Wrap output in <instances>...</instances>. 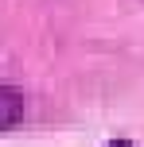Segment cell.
I'll return each instance as SVG.
<instances>
[{
	"label": "cell",
	"mask_w": 144,
	"mask_h": 147,
	"mask_svg": "<svg viewBox=\"0 0 144 147\" xmlns=\"http://www.w3.org/2000/svg\"><path fill=\"white\" fill-rule=\"evenodd\" d=\"M105 147H136V143H132V140H109Z\"/></svg>",
	"instance_id": "obj_2"
},
{
	"label": "cell",
	"mask_w": 144,
	"mask_h": 147,
	"mask_svg": "<svg viewBox=\"0 0 144 147\" xmlns=\"http://www.w3.org/2000/svg\"><path fill=\"white\" fill-rule=\"evenodd\" d=\"M23 120V93L16 85H0V132L16 128Z\"/></svg>",
	"instance_id": "obj_1"
}]
</instances>
